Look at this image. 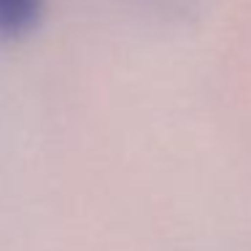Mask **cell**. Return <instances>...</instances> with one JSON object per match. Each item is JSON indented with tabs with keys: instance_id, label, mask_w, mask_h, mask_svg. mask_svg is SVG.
<instances>
[{
	"instance_id": "6da1fadb",
	"label": "cell",
	"mask_w": 251,
	"mask_h": 251,
	"mask_svg": "<svg viewBox=\"0 0 251 251\" xmlns=\"http://www.w3.org/2000/svg\"><path fill=\"white\" fill-rule=\"evenodd\" d=\"M46 0H0V41H19L41 22Z\"/></svg>"
}]
</instances>
